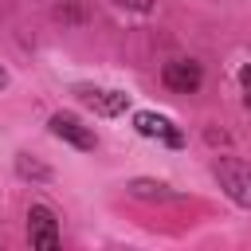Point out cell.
Here are the masks:
<instances>
[{"label": "cell", "mask_w": 251, "mask_h": 251, "mask_svg": "<svg viewBox=\"0 0 251 251\" xmlns=\"http://www.w3.org/2000/svg\"><path fill=\"white\" fill-rule=\"evenodd\" d=\"M212 176L220 180V188H224L235 204L251 208V161H243V157H216Z\"/></svg>", "instance_id": "1"}, {"label": "cell", "mask_w": 251, "mask_h": 251, "mask_svg": "<svg viewBox=\"0 0 251 251\" xmlns=\"http://www.w3.org/2000/svg\"><path fill=\"white\" fill-rule=\"evenodd\" d=\"M27 243L39 247V251H55V247L63 243L59 216H55L47 204H31V208H27Z\"/></svg>", "instance_id": "2"}, {"label": "cell", "mask_w": 251, "mask_h": 251, "mask_svg": "<svg viewBox=\"0 0 251 251\" xmlns=\"http://www.w3.org/2000/svg\"><path fill=\"white\" fill-rule=\"evenodd\" d=\"M47 129L59 137V141H67V145H75V149H82V153H90L94 145H98V137H94V129L78 118V114H67V110H59V114H51V122H47Z\"/></svg>", "instance_id": "3"}, {"label": "cell", "mask_w": 251, "mask_h": 251, "mask_svg": "<svg viewBox=\"0 0 251 251\" xmlns=\"http://www.w3.org/2000/svg\"><path fill=\"white\" fill-rule=\"evenodd\" d=\"M161 82L173 90V94H196L200 82H204V67L196 59H169L161 67Z\"/></svg>", "instance_id": "4"}, {"label": "cell", "mask_w": 251, "mask_h": 251, "mask_svg": "<svg viewBox=\"0 0 251 251\" xmlns=\"http://www.w3.org/2000/svg\"><path fill=\"white\" fill-rule=\"evenodd\" d=\"M75 94H78V102L82 106H90L94 114H102V118H118V114H126V106H129V94L126 90H110V86H75Z\"/></svg>", "instance_id": "5"}, {"label": "cell", "mask_w": 251, "mask_h": 251, "mask_svg": "<svg viewBox=\"0 0 251 251\" xmlns=\"http://www.w3.org/2000/svg\"><path fill=\"white\" fill-rule=\"evenodd\" d=\"M133 129H137L141 137H149V141L169 145V149H180V145H184V133H180L165 114H153V110H137V114H133Z\"/></svg>", "instance_id": "6"}, {"label": "cell", "mask_w": 251, "mask_h": 251, "mask_svg": "<svg viewBox=\"0 0 251 251\" xmlns=\"http://www.w3.org/2000/svg\"><path fill=\"white\" fill-rule=\"evenodd\" d=\"M16 165H20V173H24V176H39V180H47V176H51V173H47L43 165L27 161V153H20V161H16Z\"/></svg>", "instance_id": "7"}, {"label": "cell", "mask_w": 251, "mask_h": 251, "mask_svg": "<svg viewBox=\"0 0 251 251\" xmlns=\"http://www.w3.org/2000/svg\"><path fill=\"white\" fill-rule=\"evenodd\" d=\"M239 86H243V102H247V110H251V63L239 67Z\"/></svg>", "instance_id": "8"}, {"label": "cell", "mask_w": 251, "mask_h": 251, "mask_svg": "<svg viewBox=\"0 0 251 251\" xmlns=\"http://www.w3.org/2000/svg\"><path fill=\"white\" fill-rule=\"evenodd\" d=\"M118 8H129V12H153L157 0H114Z\"/></svg>", "instance_id": "9"}, {"label": "cell", "mask_w": 251, "mask_h": 251, "mask_svg": "<svg viewBox=\"0 0 251 251\" xmlns=\"http://www.w3.org/2000/svg\"><path fill=\"white\" fill-rule=\"evenodd\" d=\"M4 82H8V75H4V67H0V86H4Z\"/></svg>", "instance_id": "10"}]
</instances>
